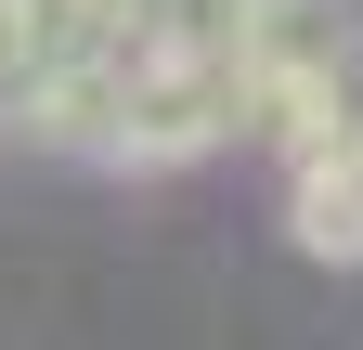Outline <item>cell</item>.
I'll use <instances>...</instances> for the list:
<instances>
[{"label": "cell", "mask_w": 363, "mask_h": 350, "mask_svg": "<svg viewBox=\"0 0 363 350\" xmlns=\"http://www.w3.org/2000/svg\"><path fill=\"white\" fill-rule=\"evenodd\" d=\"M350 78H363V0H247V39H234V91L259 143H325L350 117Z\"/></svg>", "instance_id": "1"}, {"label": "cell", "mask_w": 363, "mask_h": 350, "mask_svg": "<svg viewBox=\"0 0 363 350\" xmlns=\"http://www.w3.org/2000/svg\"><path fill=\"white\" fill-rule=\"evenodd\" d=\"M247 130V91L234 65H143L130 78V117H117V156L130 169H195Z\"/></svg>", "instance_id": "2"}, {"label": "cell", "mask_w": 363, "mask_h": 350, "mask_svg": "<svg viewBox=\"0 0 363 350\" xmlns=\"http://www.w3.org/2000/svg\"><path fill=\"white\" fill-rule=\"evenodd\" d=\"M286 234H298V259H325V273H363V104L325 143L286 156Z\"/></svg>", "instance_id": "3"}, {"label": "cell", "mask_w": 363, "mask_h": 350, "mask_svg": "<svg viewBox=\"0 0 363 350\" xmlns=\"http://www.w3.org/2000/svg\"><path fill=\"white\" fill-rule=\"evenodd\" d=\"M247 0H130V52L143 65H234Z\"/></svg>", "instance_id": "4"}]
</instances>
